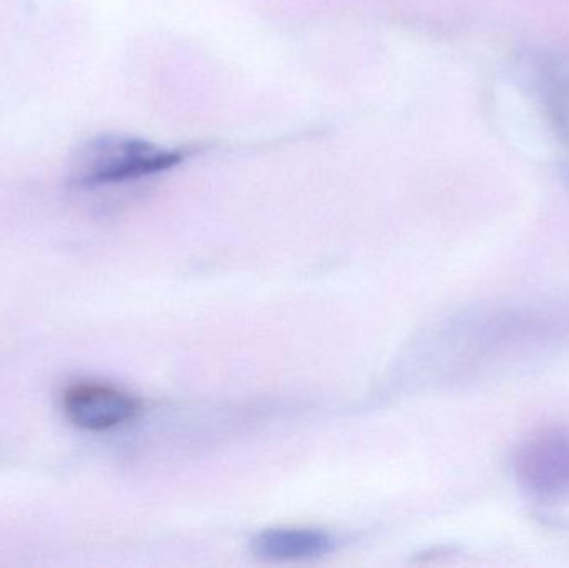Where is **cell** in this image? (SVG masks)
<instances>
[{
  "instance_id": "cell-1",
  "label": "cell",
  "mask_w": 569,
  "mask_h": 568,
  "mask_svg": "<svg viewBox=\"0 0 569 568\" xmlns=\"http://www.w3.org/2000/svg\"><path fill=\"white\" fill-rule=\"evenodd\" d=\"M179 156L129 137H103L83 147L76 177L87 187L140 179L176 166Z\"/></svg>"
},
{
  "instance_id": "cell-3",
  "label": "cell",
  "mask_w": 569,
  "mask_h": 568,
  "mask_svg": "<svg viewBox=\"0 0 569 568\" xmlns=\"http://www.w3.org/2000/svg\"><path fill=\"white\" fill-rule=\"evenodd\" d=\"M333 539L317 529H269L252 540V552L260 559L288 562L327 556L333 550Z\"/></svg>"
},
{
  "instance_id": "cell-2",
  "label": "cell",
  "mask_w": 569,
  "mask_h": 568,
  "mask_svg": "<svg viewBox=\"0 0 569 568\" xmlns=\"http://www.w3.org/2000/svg\"><path fill=\"white\" fill-rule=\"evenodd\" d=\"M62 410L77 429L106 432L130 422L139 413L140 403L136 397L109 383L79 382L67 387Z\"/></svg>"
},
{
  "instance_id": "cell-4",
  "label": "cell",
  "mask_w": 569,
  "mask_h": 568,
  "mask_svg": "<svg viewBox=\"0 0 569 568\" xmlns=\"http://www.w3.org/2000/svg\"><path fill=\"white\" fill-rule=\"evenodd\" d=\"M550 110L557 133L569 150V77L555 86L550 93Z\"/></svg>"
},
{
  "instance_id": "cell-5",
  "label": "cell",
  "mask_w": 569,
  "mask_h": 568,
  "mask_svg": "<svg viewBox=\"0 0 569 568\" xmlns=\"http://www.w3.org/2000/svg\"><path fill=\"white\" fill-rule=\"evenodd\" d=\"M565 437H567V456H568V470H569V436H568V434H565Z\"/></svg>"
}]
</instances>
